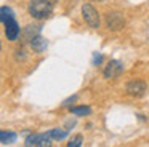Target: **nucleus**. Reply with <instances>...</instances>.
I'll use <instances>...</instances> for the list:
<instances>
[{
    "label": "nucleus",
    "mask_w": 149,
    "mask_h": 147,
    "mask_svg": "<svg viewBox=\"0 0 149 147\" xmlns=\"http://www.w3.org/2000/svg\"><path fill=\"white\" fill-rule=\"evenodd\" d=\"M98 2H103V0H98Z\"/></svg>",
    "instance_id": "obj_19"
},
{
    "label": "nucleus",
    "mask_w": 149,
    "mask_h": 147,
    "mask_svg": "<svg viewBox=\"0 0 149 147\" xmlns=\"http://www.w3.org/2000/svg\"><path fill=\"white\" fill-rule=\"evenodd\" d=\"M69 110L77 117H85V115L91 114V107H88V105H74V107H69Z\"/></svg>",
    "instance_id": "obj_11"
},
{
    "label": "nucleus",
    "mask_w": 149,
    "mask_h": 147,
    "mask_svg": "<svg viewBox=\"0 0 149 147\" xmlns=\"http://www.w3.org/2000/svg\"><path fill=\"white\" fill-rule=\"evenodd\" d=\"M103 62V54L101 53H93V61H91V64H93V66H100V64Z\"/></svg>",
    "instance_id": "obj_16"
},
{
    "label": "nucleus",
    "mask_w": 149,
    "mask_h": 147,
    "mask_svg": "<svg viewBox=\"0 0 149 147\" xmlns=\"http://www.w3.org/2000/svg\"><path fill=\"white\" fill-rule=\"evenodd\" d=\"M122 72H123V64L117 59H111L107 62L106 69H104V78H107V80L117 78Z\"/></svg>",
    "instance_id": "obj_5"
},
{
    "label": "nucleus",
    "mask_w": 149,
    "mask_h": 147,
    "mask_svg": "<svg viewBox=\"0 0 149 147\" xmlns=\"http://www.w3.org/2000/svg\"><path fill=\"white\" fill-rule=\"evenodd\" d=\"M82 142H84V137H82L80 134H77V136L72 137V139L68 142V147H80Z\"/></svg>",
    "instance_id": "obj_14"
},
{
    "label": "nucleus",
    "mask_w": 149,
    "mask_h": 147,
    "mask_svg": "<svg viewBox=\"0 0 149 147\" xmlns=\"http://www.w3.org/2000/svg\"><path fill=\"white\" fill-rule=\"evenodd\" d=\"M75 126V120H69L68 123H66V130H69L71 131V128H74Z\"/></svg>",
    "instance_id": "obj_17"
},
{
    "label": "nucleus",
    "mask_w": 149,
    "mask_h": 147,
    "mask_svg": "<svg viewBox=\"0 0 149 147\" xmlns=\"http://www.w3.org/2000/svg\"><path fill=\"white\" fill-rule=\"evenodd\" d=\"M125 26V16L120 11H111L106 15V27L109 31H120Z\"/></svg>",
    "instance_id": "obj_4"
},
{
    "label": "nucleus",
    "mask_w": 149,
    "mask_h": 147,
    "mask_svg": "<svg viewBox=\"0 0 149 147\" xmlns=\"http://www.w3.org/2000/svg\"><path fill=\"white\" fill-rule=\"evenodd\" d=\"M50 2H53V3H55V2H58V0H50Z\"/></svg>",
    "instance_id": "obj_18"
},
{
    "label": "nucleus",
    "mask_w": 149,
    "mask_h": 147,
    "mask_svg": "<svg viewBox=\"0 0 149 147\" xmlns=\"http://www.w3.org/2000/svg\"><path fill=\"white\" fill-rule=\"evenodd\" d=\"M29 43H31V46H32V50L36 51V53H43V51L47 50V46H48V42H47L40 34L31 38Z\"/></svg>",
    "instance_id": "obj_8"
},
{
    "label": "nucleus",
    "mask_w": 149,
    "mask_h": 147,
    "mask_svg": "<svg viewBox=\"0 0 149 147\" xmlns=\"http://www.w3.org/2000/svg\"><path fill=\"white\" fill-rule=\"evenodd\" d=\"M82 16H84L85 22H87L91 29H98V27H100V24H101L100 15H98L96 8L91 6L90 3H84V5H82Z\"/></svg>",
    "instance_id": "obj_3"
},
{
    "label": "nucleus",
    "mask_w": 149,
    "mask_h": 147,
    "mask_svg": "<svg viewBox=\"0 0 149 147\" xmlns=\"http://www.w3.org/2000/svg\"><path fill=\"white\" fill-rule=\"evenodd\" d=\"M5 24V34H7V38L8 40H11V42H16L18 40V37H19V32H21V29H19V24L16 22V19H8L7 22H3Z\"/></svg>",
    "instance_id": "obj_6"
},
{
    "label": "nucleus",
    "mask_w": 149,
    "mask_h": 147,
    "mask_svg": "<svg viewBox=\"0 0 149 147\" xmlns=\"http://www.w3.org/2000/svg\"><path fill=\"white\" fill-rule=\"evenodd\" d=\"M13 18H15V11L10 6L3 5L0 8V19H2V22H7L8 19H13Z\"/></svg>",
    "instance_id": "obj_13"
},
{
    "label": "nucleus",
    "mask_w": 149,
    "mask_h": 147,
    "mask_svg": "<svg viewBox=\"0 0 149 147\" xmlns=\"http://www.w3.org/2000/svg\"><path fill=\"white\" fill-rule=\"evenodd\" d=\"M27 10L34 19H47L53 13V2H50V0H31Z\"/></svg>",
    "instance_id": "obj_1"
},
{
    "label": "nucleus",
    "mask_w": 149,
    "mask_h": 147,
    "mask_svg": "<svg viewBox=\"0 0 149 147\" xmlns=\"http://www.w3.org/2000/svg\"><path fill=\"white\" fill-rule=\"evenodd\" d=\"M52 134L48 133H37V134H29L24 141V146L26 147H47V146H52Z\"/></svg>",
    "instance_id": "obj_2"
},
{
    "label": "nucleus",
    "mask_w": 149,
    "mask_h": 147,
    "mask_svg": "<svg viewBox=\"0 0 149 147\" xmlns=\"http://www.w3.org/2000/svg\"><path fill=\"white\" fill-rule=\"evenodd\" d=\"M40 31H42V26H39V24H29V26H26V29H24V38L31 40L32 37L39 35Z\"/></svg>",
    "instance_id": "obj_10"
},
{
    "label": "nucleus",
    "mask_w": 149,
    "mask_h": 147,
    "mask_svg": "<svg viewBox=\"0 0 149 147\" xmlns=\"http://www.w3.org/2000/svg\"><path fill=\"white\" fill-rule=\"evenodd\" d=\"M18 139V134L15 131H7V130H2L0 131V142L3 146H8V144H15Z\"/></svg>",
    "instance_id": "obj_9"
},
{
    "label": "nucleus",
    "mask_w": 149,
    "mask_h": 147,
    "mask_svg": "<svg viewBox=\"0 0 149 147\" xmlns=\"http://www.w3.org/2000/svg\"><path fill=\"white\" fill-rule=\"evenodd\" d=\"M77 98L79 96L77 94H72V96H69L68 99H64V101H63V107H72V104H74L75 101H77Z\"/></svg>",
    "instance_id": "obj_15"
},
{
    "label": "nucleus",
    "mask_w": 149,
    "mask_h": 147,
    "mask_svg": "<svg viewBox=\"0 0 149 147\" xmlns=\"http://www.w3.org/2000/svg\"><path fill=\"white\" fill-rule=\"evenodd\" d=\"M50 134L55 141H63L68 137L69 130H66V128H53V130H50Z\"/></svg>",
    "instance_id": "obj_12"
},
{
    "label": "nucleus",
    "mask_w": 149,
    "mask_h": 147,
    "mask_svg": "<svg viewBox=\"0 0 149 147\" xmlns=\"http://www.w3.org/2000/svg\"><path fill=\"white\" fill-rule=\"evenodd\" d=\"M127 93L135 98H139L146 93V83L143 80H132L127 83Z\"/></svg>",
    "instance_id": "obj_7"
}]
</instances>
